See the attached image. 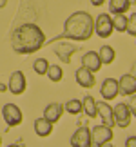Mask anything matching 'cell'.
Here are the masks:
<instances>
[{"label":"cell","mask_w":136,"mask_h":147,"mask_svg":"<svg viewBox=\"0 0 136 147\" xmlns=\"http://www.w3.org/2000/svg\"><path fill=\"white\" fill-rule=\"evenodd\" d=\"M71 147H93L91 142V129L78 127L75 134L71 136Z\"/></svg>","instance_id":"7"},{"label":"cell","mask_w":136,"mask_h":147,"mask_svg":"<svg viewBox=\"0 0 136 147\" xmlns=\"http://www.w3.org/2000/svg\"><path fill=\"white\" fill-rule=\"evenodd\" d=\"M35 131H36L38 136L45 138V136H49V134L53 133V123L47 122L44 116L42 118H36V120H35Z\"/></svg>","instance_id":"17"},{"label":"cell","mask_w":136,"mask_h":147,"mask_svg":"<svg viewBox=\"0 0 136 147\" xmlns=\"http://www.w3.org/2000/svg\"><path fill=\"white\" fill-rule=\"evenodd\" d=\"M5 4H7V0H0V7H4Z\"/></svg>","instance_id":"29"},{"label":"cell","mask_w":136,"mask_h":147,"mask_svg":"<svg viewBox=\"0 0 136 147\" xmlns=\"http://www.w3.org/2000/svg\"><path fill=\"white\" fill-rule=\"evenodd\" d=\"M94 33V20L93 16L86 11H75L73 15L67 16L65 24H64V31L60 33L58 36H55L53 40H49V44H55L58 40H65V38H71V40L76 42H83L89 40Z\"/></svg>","instance_id":"1"},{"label":"cell","mask_w":136,"mask_h":147,"mask_svg":"<svg viewBox=\"0 0 136 147\" xmlns=\"http://www.w3.org/2000/svg\"><path fill=\"white\" fill-rule=\"evenodd\" d=\"M7 91V86H4V84H0V93H5Z\"/></svg>","instance_id":"28"},{"label":"cell","mask_w":136,"mask_h":147,"mask_svg":"<svg viewBox=\"0 0 136 147\" xmlns=\"http://www.w3.org/2000/svg\"><path fill=\"white\" fill-rule=\"evenodd\" d=\"M112 113H114V123L118 127L125 129L129 127V123H131V109H129L127 104H123V102H120V104H116L114 107H112Z\"/></svg>","instance_id":"6"},{"label":"cell","mask_w":136,"mask_h":147,"mask_svg":"<svg viewBox=\"0 0 136 147\" xmlns=\"http://www.w3.org/2000/svg\"><path fill=\"white\" fill-rule=\"evenodd\" d=\"M55 53L58 55V58L64 62V64H69L71 62V56L78 51L76 46H73V44H67V42H60V44H55Z\"/></svg>","instance_id":"13"},{"label":"cell","mask_w":136,"mask_h":147,"mask_svg":"<svg viewBox=\"0 0 136 147\" xmlns=\"http://www.w3.org/2000/svg\"><path fill=\"white\" fill-rule=\"evenodd\" d=\"M45 75L49 76V80H51V82H60L62 78H64V71H62V67H60V65H49Z\"/></svg>","instance_id":"21"},{"label":"cell","mask_w":136,"mask_h":147,"mask_svg":"<svg viewBox=\"0 0 136 147\" xmlns=\"http://www.w3.org/2000/svg\"><path fill=\"white\" fill-rule=\"evenodd\" d=\"M100 94L105 102H111L118 96V80L114 78H105L102 82V87H100Z\"/></svg>","instance_id":"11"},{"label":"cell","mask_w":136,"mask_h":147,"mask_svg":"<svg viewBox=\"0 0 136 147\" xmlns=\"http://www.w3.org/2000/svg\"><path fill=\"white\" fill-rule=\"evenodd\" d=\"M118 93L125 94V96H131L136 93V76L131 73H125V75L120 76L118 80Z\"/></svg>","instance_id":"8"},{"label":"cell","mask_w":136,"mask_h":147,"mask_svg":"<svg viewBox=\"0 0 136 147\" xmlns=\"http://www.w3.org/2000/svg\"><path fill=\"white\" fill-rule=\"evenodd\" d=\"M82 65L86 67V69H89L91 73L100 71L102 69V60H100L98 53H96V51H89V53H86L83 58H82Z\"/></svg>","instance_id":"15"},{"label":"cell","mask_w":136,"mask_h":147,"mask_svg":"<svg viewBox=\"0 0 136 147\" xmlns=\"http://www.w3.org/2000/svg\"><path fill=\"white\" fill-rule=\"evenodd\" d=\"M125 33L136 36V13H133L131 16H127V29H125Z\"/></svg>","instance_id":"24"},{"label":"cell","mask_w":136,"mask_h":147,"mask_svg":"<svg viewBox=\"0 0 136 147\" xmlns=\"http://www.w3.org/2000/svg\"><path fill=\"white\" fill-rule=\"evenodd\" d=\"M133 0H109V11L112 15H125Z\"/></svg>","instance_id":"16"},{"label":"cell","mask_w":136,"mask_h":147,"mask_svg":"<svg viewBox=\"0 0 136 147\" xmlns=\"http://www.w3.org/2000/svg\"><path fill=\"white\" fill-rule=\"evenodd\" d=\"M64 109L69 113V115H80L82 113V102L80 100H76V98H73L69 102H65V105H64Z\"/></svg>","instance_id":"22"},{"label":"cell","mask_w":136,"mask_h":147,"mask_svg":"<svg viewBox=\"0 0 136 147\" xmlns=\"http://www.w3.org/2000/svg\"><path fill=\"white\" fill-rule=\"evenodd\" d=\"M104 2H105V0H91V4H93V5H96V7H100V5L104 4Z\"/></svg>","instance_id":"27"},{"label":"cell","mask_w":136,"mask_h":147,"mask_svg":"<svg viewBox=\"0 0 136 147\" xmlns=\"http://www.w3.org/2000/svg\"><path fill=\"white\" fill-rule=\"evenodd\" d=\"M2 118H4V122L7 123V127H16L24 120L20 107H16L15 104H5L2 107Z\"/></svg>","instance_id":"4"},{"label":"cell","mask_w":136,"mask_h":147,"mask_svg":"<svg viewBox=\"0 0 136 147\" xmlns=\"http://www.w3.org/2000/svg\"><path fill=\"white\" fill-rule=\"evenodd\" d=\"M96 111H98V118H102L104 125L107 127H114V113H112V107L107 104V102H96Z\"/></svg>","instance_id":"9"},{"label":"cell","mask_w":136,"mask_h":147,"mask_svg":"<svg viewBox=\"0 0 136 147\" xmlns=\"http://www.w3.org/2000/svg\"><path fill=\"white\" fill-rule=\"evenodd\" d=\"M134 76H136V75H134Z\"/></svg>","instance_id":"33"},{"label":"cell","mask_w":136,"mask_h":147,"mask_svg":"<svg viewBox=\"0 0 136 147\" xmlns=\"http://www.w3.org/2000/svg\"><path fill=\"white\" fill-rule=\"evenodd\" d=\"M44 44H45V35L36 24H22L20 27L15 29L13 38H11L13 51L18 55L36 53L38 49H42Z\"/></svg>","instance_id":"2"},{"label":"cell","mask_w":136,"mask_h":147,"mask_svg":"<svg viewBox=\"0 0 136 147\" xmlns=\"http://www.w3.org/2000/svg\"><path fill=\"white\" fill-rule=\"evenodd\" d=\"M75 78H76V84L80 87H86V89H91L96 84L94 80V73H91L89 69H86V67H78V69L75 71Z\"/></svg>","instance_id":"12"},{"label":"cell","mask_w":136,"mask_h":147,"mask_svg":"<svg viewBox=\"0 0 136 147\" xmlns=\"http://www.w3.org/2000/svg\"><path fill=\"white\" fill-rule=\"evenodd\" d=\"M0 145H2V136H0Z\"/></svg>","instance_id":"32"},{"label":"cell","mask_w":136,"mask_h":147,"mask_svg":"<svg viewBox=\"0 0 136 147\" xmlns=\"http://www.w3.org/2000/svg\"><path fill=\"white\" fill-rule=\"evenodd\" d=\"M47 67H49V62L45 58H36L33 62V69H35L36 75H45V73H47Z\"/></svg>","instance_id":"23"},{"label":"cell","mask_w":136,"mask_h":147,"mask_svg":"<svg viewBox=\"0 0 136 147\" xmlns=\"http://www.w3.org/2000/svg\"><path fill=\"white\" fill-rule=\"evenodd\" d=\"M112 18H111V15H107V13H102L98 15V18L94 20V33L98 35L100 38H109L112 35Z\"/></svg>","instance_id":"5"},{"label":"cell","mask_w":136,"mask_h":147,"mask_svg":"<svg viewBox=\"0 0 136 147\" xmlns=\"http://www.w3.org/2000/svg\"><path fill=\"white\" fill-rule=\"evenodd\" d=\"M7 91L11 94H22L26 91V76L22 71H15L9 78V84H7Z\"/></svg>","instance_id":"10"},{"label":"cell","mask_w":136,"mask_h":147,"mask_svg":"<svg viewBox=\"0 0 136 147\" xmlns=\"http://www.w3.org/2000/svg\"><path fill=\"white\" fill-rule=\"evenodd\" d=\"M62 115H64V105L58 104V102H51V104L45 105V109H44V118L47 122H51V123L60 122Z\"/></svg>","instance_id":"14"},{"label":"cell","mask_w":136,"mask_h":147,"mask_svg":"<svg viewBox=\"0 0 136 147\" xmlns=\"http://www.w3.org/2000/svg\"><path fill=\"white\" fill-rule=\"evenodd\" d=\"M7 147H20V145H16V144H11V145H7Z\"/></svg>","instance_id":"31"},{"label":"cell","mask_w":136,"mask_h":147,"mask_svg":"<svg viewBox=\"0 0 136 147\" xmlns=\"http://www.w3.org/2000/svg\"><path fill=\"white\" fill-rule=\"evenodd\" d=\"M82 113L89 118H96L98 116V111H96V100L93 96H87L82 100Z\"/></svg>","instance_id":"18"},{"label":"cell","mask_w":136,"mask_h":147,"mask_svg":"<svg viewBox=\"0 0 136 147\" xmlns=\"http://www.w3.org/2000/svg\"><path fill=\"white\" fill-rule=\"evenodd\" d=\"M129 109H131V115L136 116V94H131V100H129Z\"/></svg>","instance_id":"25"},{"label":"cell","mask_w":136,"mask_h":147,"mask_svg":"<svg viewBox=\"0 0 136 147\" xmlns=\"http://www.w3.org/2000/svg\"><path fill=\"white\" fill-rule=\"evenodd\" d=\"M98 56H100L102 64H112L114 58H116V53L111 46H102L100 51H98Z\"/></svg>","instance_id":"19"},{"label":"cell","mask_w":136,"mask_h":147,"mask_svg":"<svg viewBox=\"0 0 136 147\" xmlns=\"http://www.w3.org/2000/svg\"><path fill=\"white\" fill-rule=\"evenodd\" d=\"M112 129L100 123V125H94L91 129V142H93V147H102L104 144H109L112 140Z\"/></svg>","instance_id":"3"},{"label":"cell","mask_w":136,"mask_h":147,"mask_svg":"<svg viewBox=\"0 0 136 147\" xmlns=\"http://www.w3.org/2000/svg\"><path fill=\"white\" fill-rule=\"evenodd\" d=\"M112 29L118 33H125L127 29V16L125 15H114L112 18Z\"/></svg>","instance_id":"20"},{"label":"cell","mask_w":136,"mask_h":147,"mask_svg":"<svg viewBox=\"0 0 136 147\" xmlns=\"http://www.w3.org/2000/svg\"><path fill=\"white\" fill-rule=\"evenodd\" d=\"M102 147H114V145H111V142H109V144H104Z\"/></svg>","instance_id":"30"},{"label":"cell","mask_w":136,"mask_h":147,"mask_svg":"<svg viewBox=\"0 0 136 147\" xmlns=\"http://www.w3.org/2000/svg\"><path fill=\"white\" fill-rule=\"evenodd\" d=\"M125 147H136V136H129L125 140Z\"/></svg>","instance_id":"26"}]
</instances>
